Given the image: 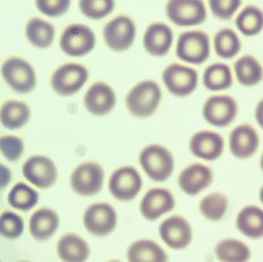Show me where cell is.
<instances>
[{
	"label": "cell",
	"mask_w": 263,
	"mask_h": 262,
	"mask_svg": "<svg viewBox=\"0 0 263 262\" xmlns=\"http://www.w3.org/2000/svg\"><path fill=\"white\" fill-rule=\"evenodd\" d=\"M139 162L148 177L156 182L168 179L175 168L172 153L160 144H151L144 147L140 154Z\"/></svg>",
	"instance_id": "3"
},
{
	"label": "cell",
	"mask_w": 263,
	"mask_h": 262,
	"mask_svg": "<svg viewBox=\"0 0 263 262\" xmlns=\"http://www.w3.org/2000/svg\"><path fill=\"white\" fill-rule=\"evenodd\" d=\"M237 229L252 239L263 237V210L256 205L244 207L237 214Z\"/></svg>",
	"instance_id": "25"
},
{
	"label": "cell",
	"mask_w": 263,
	"mask_h": 262,
	"mask_svg": "<svg viewBox=\"0 0 263 262\" xmlns=\"http://www.w3.org/2000/svg\"><path fill=\"white\" fill-rule=\"evenodd\" d=\"M135 22L125 15H120L107 23L103 29V37L109 49L124 52L132 47L136 37Z\"/></svg>",
	"instance_id": "10"
},
{
	"label": "cell",
	"mask_w": 263,
	"mask_h": 262,
	"mask_svg": "<svg viewBox=\"0 0 263 262\" xmlns=\"http://www.w3.org/2000/svg\"><path fill=\"white\" fill-rule=\"evenodd\" d=\"M0 148L3 155L9 161H16L24 153V142L15 135H4L0 139Z\"/></svg>",
	"instance_id": "38"
},
{
	"label": "cell",
	"mask_w": 263,
	"mask_h": 262,
	"mask_svg": "<svg viewBox=\"0 0 263 262\" xmlns=\"http://www.w3.org/2000/svg\"><path fill=\"white\" fill-rule=\"evenodd\" d=\"M259 197L260 200H261V202L263 204V186H261V190H260Z\"/></svg>",
	"instance_id": "41"
},
{
	"label": "cell",
	"mask_w": 263,
	"mask_h": 262,
	"mask_svg": "<svg viewBox=\"0 0 263 262\" xmlns=\"http://www.w3.org/2000/svg\"><path fill=\"white\" fill-rule=\"evenodd\" d=\"M23 174L29 182L40 189H47L56 183L58 170L51 159L35 155L23 165Z\"/></svg>",
	"instance_id": "14"
},
{
	"label": "cell",
	"mask_w": 263,
	"mask_h": 262,
	"mask_svg": "<svg viewBox=\"0 0 263 262\" xmlns=\"http://www.w3.org/2000/svg\"><path fill=\"white\" fill-rule=\"evenodd\" d=\"M213 178V171L209 166L201 163H192L180 173L178 184L187 195L195 196L209 188Z\"/></svg>",
	"instance_id": "19"
},
{
	"label": "cell",
	"mask_w": 263,
	"mask_h": 262,
	"mask_svg": "<svg viewBox=\"0 0 263 262\" xmlns=\"http://www.w3.org/2000/svg\"><path fill=\"white\" fill-rule=\"evenodd\" d=\"M224 149L222 136L215 131L201 129L191 137L189 149L198 158L204 160H215L219 158Z\"/></svg>",
	"instance_id": "16"
},
{
	"label": "cell",
	"mask_w": 263,
	"mask_h": 262,
	"mask_svg": "<svg viewBox=\"0 0 263 262\" xmlns=\"http://www.w3.org/2000/svg\"><path fill=\"white\" fill-rule=\"evenodd\" d=\"M214 16L223 21L231 20L241 7L242 0H208Z\"/></svg>",
	"instance_id": "37"
},
{
	"label": "cell",
	"mask_w": 263,
	"mask_h": 262,
	"mask_svg": "<svg viewBox=\"0 0 263 262\" xmlns=\"http://www.w3.org/2000/svg\"><path fill=\"white\" fill-rule=\"evenodd\" d=\"M215 253L220 261H247L251 257V250L248 245L235 238L220 240L215 246Z\"/></svg>",
	"instance_id": "32"
},
{
	"label": "cell",
	"mask_w": 263,
	"mask_h": 262,
	"mask_svg": "<svg viewBox=\"0 0 263 262\" xmlns=\"http://www.w3.org/2000/svg\"><path fill=\"white\" fill-rule=\"evenodd\" d=\"M159 234L163 241L175 250L184 249L193 238L192 227L182 216L172 215L163 220L159 227Z\"/></svg>",
	"instance_id": "15"
},
{
	"label": "cell",
	"mask_w": 263,
	"mask_h": 262,
	"mask_svg": "<svg viewBox=\"0 0 263 262\" xmlns=\"http://www.w3.org/2000/svg\"><path fill=\"white\" fill-rule=\"evenodd\" d=\"M255 118L258 126L263 129V98L258 102L255 106Z\"/></svg>",
	"instance_id": "40"
},
{
	"label": "cell",
	"mask_w": 263,
	"mask_h": 262,
	"mask_svg": "<svg viewBox=\"0 0 263 262\" xmlns=\"http://www.w3.org/2000/svg\"><path fill=\"white\" fill-rule=\"evenodd\" d=\"M58 253L63 261H85L90 254L87 242L76 234L63 236L58 244Z\"/></svg>",
	"instance_id": "26"
},
{
	"label": "cell",
	"mask_w": 263,
	"mask_h": 262,
	"mask_svg": "<svg viewBox=\"0 0 263 262\" xmlns=\"http://www.w3.org/2000/svg\"><path fill=\"white\" fill-rule=\"evenodd\" d=\"M71 0H35L40 12L49 17H59L68 11Z\"/></svg>",
	"instance_id": "39"
},
{
	"label": "cell",
	"mask_w": 263,
	"mask_h": 262,
	"mask_svg": "<svg viewBox=\"0 0 263 262\" xmlns=\"http://www.w3.org/2000/svg\"><path fill=\"white\" fill-rule=\"evenodd\" d=\"M234 23L245 36H256L263 29V11L255 5H247L238 12Z\"/></svg>",
	"instance_id": "31"
},
{
	"label": "cell",
	"mask_w": 263,
	"mask_h": 262,
	"mask_svg": "<svg viewBox=\"0 0 263 262\" xmlns=\"http://www.w3.org/2000/svg\"><path fill=\"white\" fill-rule=\"evenodd\" d=\"M162 80L167 90L178 97L191 95L198 87V71L187 63H172L163 70Z\"/></svg>",
	"instance_id": "4"
},
{
	"label": "cell",
	"mask_w": 263,
	"mask_h": 262,
	"mask_svg": "<svg viewBox=\"0 0 263 262\" xmlns=\"http://www.w3.org/2000/svg\"><path fill=\"white\" fill-rule=\"evenodd\" d=\"M143 186L142 178L138 170L132 166H124L114 171L109 179L110 194L121 201L133 200Z\"/></svg>",
	"instance_id": "12"
},
{
	"label": "cell",
	"mask_w": 263,
	"mask_h": 262,
	"mask_svg": "<svg viewBox=\"0 0 263 262\" xmlns=\"http://www.w3.org/2000/svg\"><path fill=\"white\" fill-rule=\"evenodd\" d=\"M260 166H261V171L263 172V153L260 157Z\"/></svg>",
	"instance_id": "42"
},
{
	"label": "cell",
	"mask_w": 263,
	"mask_h": 262,
	"mask_svg": "<svg viewBox=\"0 0 263 262\" xmlns=\"http://www.w3.org/2000/svg\"><path fill=\"white\" fill-rule=\"evenodd\" d=\"M86 109L93 115H107L116 105V94L111 86L104 82L93 83L84 97Z\"/></svg>",
	"instance_id": "20"
},
{
	"label": "cell",
	"mask_w": 263,
	"mask_h": 262,
	"mask_svg": "<svg viewBox=\"0 0 263 262\" xmlns=\"http://www.w3.org/2000/svg\"><path fill=\"white\" fill-rule=\"evenodd\" d=\"M55 32L56 30L52 23L39 17L30 18L25 28L27 40L39 49H47L52 46L54 41Z\"/></svg>",
	"instance_id": "30"
},
{
	"label": "cell",
	"mask_w": 263,
	"mask_h": 262,
	"mask_svg": "<svg viewBox=\"0 0 263 262\" xmlns=\"http://www.w3.org/2000/svg\"><path fill=\"white\" fill-rule=\"evenodd\" d=\"M127 260L130 262H164L168 260V257L156 242L143 239L134 242L129 247Z\"/></svg>",
	"instance_id": "28"
},
{
	"label": "cell",
	"mask_w": 263,
	"mask_h": 262,
	"mask_svg": "<svg viewBox=\"0 0 263 262\" xmlns=\"http://www.w3.org/2000/svg\"><path fill=\"white\" fill-rule=\"evenodd\" d=\"M118 223L115 208L108 203H96L85 211L84 223L87 231L92 235L104 237L113 232Z\"/></svg>",
	"instance_id": "13"
},
{
	"label": "cell",
	"mask_w": 263,
	"mask_h": 262,
	"mask_svg": "<svg viewBox=\"0 0 263 262\" xmlns=\"http://www.w3.org/2000/svg\"><path fill=\"white\" fill-rule=\"evenodd\" d=\"M2 76L6 83L17 93L31 92L36 86L34 68L21 57L7 59L2 66Z\"/></svg>",
	"instance_id": "5"
},
{
	"label": "cell",
	"mask_w": 263,
	"mask_h": 262,
	"mask_svg": "<svg viewBox=\"0 0 263 262\" xmlns=\"http://www.w3.org/2000/svg\"><path fill=\"white\" fill-rule=\"evenodd\" d=\"M30 118L28 105L17 100H9L3 104L0 111V120L7 129H21L27 124Z\"/></svg>",
	"instance_id": "29"
},
{
	"label": "cell",
	"mask_w": 263,
	"mask_h": 262,
	"mask_svg": "<svg viewBox=\"0 0 263 262\" xmlns=\"http://www.w3.org/2000/svg\"><path fill=\"white\" fill-rule=\"evenodd\" d=\"M60 225L58 213L50 208H40L30 218L29 230L33 238L39 241L48 240L58 231Z\"/></svg>",
	"instance_id": "23"
},
{
	"label": "cell",
	"mask_w": 263,
	"mask_h": 262,
	"mask_svg": "<svg viewBox=\"0 0 263 262\" xmlns=\"http://www.w3.org/2000/svg\"><path fill=\"white\" fill-rule=\"evenodd\" d=\"M212 46L215 54L223 60L235 58L242 49L239 35L229 27L221 28L215 32Z\"/></svg>",
	"instance_id": "27"
},
{
	"label": "cell",
	"mask_w": 263,
	"mask_h": 262,
	"mask_svg": "<svg viewBox=\"0 0 263 262\" xmlns=\"http://www.w3.org/2000/svg\"><path fill=\"white\" fill-rule=\"evenodd\" d=\"M211 49L212 42L209 34L200 29H192L180 34L175 55L183 63L199 66L209 60Z\"/></svg>",
	"instance_id": "1"
},
{
	"label": "cell",
	"mask_w": 263,
	"mask_h": 262,
	"mask_svg": "<svg viewBox=\"0 0 263 262\" xmlns=\"http://www.w3.org/2000/svg\"><path fill=\"white\" fill-rule=\"evenodd\" d=\"M232 70L238 83L246 87H253L263 80L262 65L252 54L238 57L234 62Z\"/></svg>",
	"instance_id": "22"
},
{
	"label": "cell",
	"mask_w": 263,
	"mask_h": 262,
	"mask_svg": "<svg viewBox=\"0 0 263 262\" xmlns=\"http://www.w3.org/2000/svg\"><path fill=\"white\" fill-rule=\"evenodd\" d=\"M238 105L234 97L227 94H214L208 97L203 105V118L216 127L229 126L236 118Z\"/></svg>",
	"instance_id": "9"
},
{
	"label": "cell",
	"mask_w": 263,
	"mask_h": 262,
	"mask_svg": "<svg viewBox=\"0 0 263 262\" xmlns=\"http://www.w3.org/2000/svg\"><path fill=\"white\" fill-rule=\"evenodd\" d=\"M165 13L172 23L180 27L199 26L208 18L204 0H168Z\"/></svg>",
	"instance_id": "6"
},
{
	"label": "cell",
	"mask_w": 263,
	"mask_h": 262,
	"mask_svg": "<svg viewBox=\"0 0 263 262\" xmlns=\"http://www.w3.org/2000/svg\"><path fill=\"white\" fill-rule=\"evenodd\" d=\"M96 45L95 32L81 23L69 25L60 37V47L69 57H81L90 53Z\"/></svg>",
	"instance_id": "8"
},
{
	"label": "cell",
	"mask_w": 263,
	"mask_h": 262,
	"mask_svg": "<svg viewBox=\"0 0 263 262\" xmlns=\"http://www.w3.org/2000/svg\"><path fill=\"white\" fill-rule=\"evenodd\" d=\"M175 207V200L170 190L155 188L149 190L141 201L140 211L144 218L154 221Z\"/></svg>",
	"instance_id": "18"
},
{
	"label": "cell",
	"mask_w": 263,
	"mask_h": 262,
	"mask_svg": "<svg viewBox=\"0 0 263 262\" xmlns=\"http://www.w3.org/2000/svg\"><path fill=\"white\" fill-rule=\"evenodd\" d=\"M104 171L99 163L85 162L77 166L70 177V186L77 194L86 197L96 195L102 189Z\"/></svg>",
	"instance_id": "11"
},
{
	"label": "cell",
	"mask_w": 263,
	"mask_h": 262,
	"mask_svg": "<svg viewBox=\"0 0 263 262\" xmlns=\"http://www.w3.org/2000/svg\"><path fill=\"white\" fill-rule=\"evenodd\" d=\"M80 10L83 15L93 20H99L113 12L115 0H79Z\"/></svg>",
	"instance_id": "35"
},
{
	"label": "cell",
	"mask_w": 263,
	"mask_h": 262,
	"mask_svg": "<svg viewBox=\"0 0 263 262\" xmlns=\"http://www.w3.org/2000/svg\"><path fill=\"white\" fill-rule=\"evenodd\" d=\"M229 145L230 152L234 157L245 160L256 153L259 146V137L252 125L241 123L229 134Z\"/></svg>",
	"instance_id": "17"
},
{
	"label": "cell",
	"mask_w": 263,
	"mask_h": 262,
	"mask_svg": "<svg viewBox=\"0 0 263 262\" xmlns=\"http://www.w3.org/2000/svg\"><path fill=\"white\" fill-rule=\"evenodd\" d=\"M173 42V30L170 26L161 22L149 25L143 37L144 49L155 57L167 55L172 49Z\"/></svg>",
	"instance_id": "21"
},
{
	"label": "cell",
	"mask_w": 263,
	"mask_h": 262,
	"mask_svg": "<svg viewBox=\"0 0 263 262\" xmlns=\"http://www.w3.org/2000/svg\"><path fill=\"white\" fill-rule=\"evenodd\" d=\"M39 200V193L27 183L19 182L10 190L8 202L10 206L21 211L34 208Z\"/></svg>",
	"instance_id": "34"
},
{
	"label": "cell",
	"mask_w": 263,
	"mask_h": 262,
	"mask_svg": "<svg viewBox=\"0 0 263 262\" xmlns=\"http://www.w3.org/2000/svg\"><path fill=\"white\" fill-rule=\"evenodd\" d=\"M89 79V70L81 63H66L53 72L50 85L58 95L69 97L81 90Z\"/></svg>",
	"instance_id": "7"
},
{
	"label": "cell",
	"mask_w": 263,
	"mask_h": 262,
	"mask_svg": "<svg viewBox=\"0 0 263 262\" xmlns=\"http://www.w3.org/2000/svg\"><path fill=\"white\" fill-rule=\"evenodd\" d=\"M198 208L204 218L212 222L219 221L227 212L229 200L222 193H211L201 199Z\"/></svg>",
	"instance_id": "33"
},
{
	"label": "cell",
	"mask_w": 263,
	"mask_h": 262,
	"mask_svg": "<svg viewBox=\"0 0 263 262\" xmlns=\"http://www.w3.org/2000/svg\"><path fill=\"white\" fill-rule=\"evenodd\" d=\"M24 220L19 214L13 211H5L0 217V233L3 237L14 240L24 232Z\"/></svg>",
	"instance_id": "36"
},
{
	"label": "cell",
	"mask_w": 263,
	"mask_h": 262,
	"mask_svg": "<svg viewBox=\"0 0 263 262\" xmlns=\"http://www.w3.org/2000/svg\"><path fill=\"white\" fill-rule=\"evenodd\" d=\"M162 98V92L155 80H145L135 85L127 94L126 106L138 118H147L155 114Z\"/></svg>",
	"instance_id": "2"
},
{
	"label": "cell",
	"mask_w": 263,
	"mask_h": 262,
	"mask_svg": "<svg viewBox=\"0 0 263 262\" xmlns=\"http://www.w3.org/2000/svg\"><path fill=\"white\" fill-rule=\"evenodd\" d=\"M233 70L229 65L215 62L206 66L202 73V84L206 89L212 92L226 90L233 85Z\"/></svg>",
	"instance_id": "24"
}]
</instances>
